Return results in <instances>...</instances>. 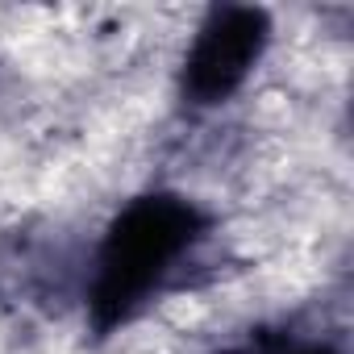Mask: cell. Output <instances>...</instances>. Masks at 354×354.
<instances>
[{
	"label": "cell",
	"mask_w": 354,
	"mask_h": 354,
	"mask_svg": "<svg viewBox=\"0 0 354 354\" xmlns=\"http://www.w3.org/2000/svg\"><path fill=\"white\" fill-rule=\"evenodd\" d=\"M205 234V213L175 192H150L121 209V217L109 225L88 313L96 333H113L125 325L167 279V271L180 263Z\"/></svg>",
	"instance_id": "obj_1"
},
{
	"label": "cell",
	"mask_w": 354,
	"mask_h": 354,
	"mask_svg": "<svg viewBox=\"0 0 354 354\" xmlns=\"http://www.w3.org/2000/svg\"><path fill=\"white\" fill-rule=\"evenodd\" d=\"M271 38V21L263 9L225 5L213 9L184 59V96L196 104H217L242 88V80L254 71Z\"/></svg>",
	"instance_id": "obj_2"
},
{
	"label": "cell",
	"mask_w": 354,
	"mask_h": 354,
	"mask_svg": "<svg viewBox=\"0 0 354 354\" xmlns=\"http://www.w3.org/2000/svg\"><path fill=\"white\" fill-rule=\"evenodd\" d=\"M283 354H337V350L325 346V342H313V346H288Z\"/></svg>",
	"instance_id": "obj_3"
}]
</instances>
